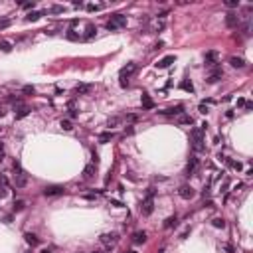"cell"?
<instances>
[{
  "label": "cell",
  "mask_w": 253,
  "mask_h": 253,
  "mask_svg": "<svg viewBox=\"0 0 253 253\" xmlns=\"http://www.w3.org/2000/svg\"><path fill=\"white\" fill-rule=\"evenodd\" d=\"M63 10H66L63 6H52V8H50V12H52V14H61Z\"/></svg>",
  "instance_id": "37"
},
{
  "label": "cell",
  "mask_w": 253,
  "mask_h": 253,
  "mask_svg": "<svg viewBox=\"0 0 253 253\" xmlns=\"http://www.w3.org/2000/svg\"><path fill=\"white\" fill-rule=\"evenodd\" d=\"M103 8V4H87V12H97Z\"/></svg>",
  "instance_id": "34"
},
{
  "label": "cell",
  "mask_w": 253,
  "mask_h": 253,
  "mask_svg": "<svg viewBox=\"0 0 253 253\" xmlns=\"http://www.w3.org/2000/svg\"><path fill=\"white\" fill-rule=\"evenodd\" d=\"M243 107H245V111H251V109H253V103H251V101H245Z\"/></svg>",
  "instance_id": "44"
},
{
  "label": "cell",
  "mask_w": 253,
  "mask_h": 253,
  "mask_svg": "<svg viewBox=\"0 0 253 253\" xmlns=\"http://www.w3.org/2000/svg\"><path fill=\"white\" fill-rule=\"evenodd\" d=\"M42 16H44V12H30L26 16V20H28V22H36V20H40Z\"/></svg>",
  "instance_id": "27"
},
{
  "label": "cell",
  "mask_w": 253,
  "mask_h": 253,
  "mask_svg": "<svg viewBox=\"0 0 253 253\" xmlns=\"http://www.w3.org/2000/svg\"><path fill=\"white\" fill-rule=\"evenodd\" d=\"M125 253H137V251H133V249H131V251H125Z\"/></svg>",
  "instance_id": "50"
},
{
  "label": "cell",
  "mask_w": 253,
  "mask_h": 253,
  "mask_svg": "<svg viewBox=\"0 0 253 253\" xmlns=\"http://www.w3.org/2000/svg\"><path fill=\"white\" fill-rule=\"evenodd\" d=\"M154 212V190L150 188L147 192V198L142 200V206H141V214L142 216H150Z\"/></svg>",
  "instance_id": "3"
},
{
  "label": "cell",
  "mask_w": 253,
  "mask_h": 253,
  "mask_svg": "<svg viewBox=\"0 0 253 253\" xmlns=\"http://www.w3.org/2000/svg\"><path fill=\"white\" fill-rule=\"evenodd\" d=\"M180 89L188 91V93H194V85H192V81H190V79H184V81L180 83Z\"/></svg>",
  "instance_id": "25"
},
{
  "label": "cell",
  "mask_w": 253,
  "mask_h": 253,
  "mask_svg": "<svg viewBox=\"0 0 253 253\" xmlns=\"http://www.w3.org/2000/svg\"><path fill=\"white\" fill-rule=\"evenodd\" d=\"M198 109H200V113H204V115H206V113L210 111V109H208V105H206V103H200V107H198Z\"/></svg>",
  "instance_id": "39"
},
{
  "label": "cell",
  "mask_w": 253,
  "mask_h": 253,
  "mask_svg": "<svg viewBox=\"0 0 253 253\" xmlns=\"http://www.w3.org/2000/svg\"><path fill=\"white\" fill-rule=\"evenodd\" d=\"M111 206H115V208H123V204L119 200H111Z\"/></svg>",
  "instance_id": "43"
},
{
  "label": "cell",
  "mask_w": 253,
  "mask_h": 253,
  "mask_svg": "<svg viewBox=\"0 0 253 253\" xmlns=\"http://www.w3.org/2000/svg\"><path fill=\"white\" fill-rule=\"evenodd\" d=\"M24 239H26V243L32 245V247H38V245H40V239H38L34 233H30V231H28V233H24Z\"/></svg>",
  "instance_id": "17"
},
{
  "label": "cell",
  "mask_w": 253,
  "mask_h": 253,
  "mask_svg": "<svg viewBox=\"0 0 253 253\" xmlns=\"http://www.w3.org/2000/svg\"><path fill=\"white\" fill-rule=\"evenodd\" d=\"M158 113L164 115V117H180L182 113H184V107L176 105V107H170V109H164V111H158Z\"/></svg>",
  "instance_id": "8"
},
{
  "label": "cell",
  "mask_w": 253,
  "mask_h": 253,
  "mask_svg": "<svg viewBox=\"0 0 253 253\" xmlns=\"http://www.w3.org/2000/svg\"><path fill=\"white\" fill-rule=\"evenodd\" d=\"M178 196L182 198V200H192L194 196H196V190H194L192 186H180V190H178Z\"/></svg>",
  "instance_id": "7"
},
{
  "label": "cell",
  "mask_w": 253,
  "mask_h": 253,
  "mask_svg": "<svg viewBox=\"0 0 253 253\" xmlns=\"http://www.w3.org/2000/svg\"><path fill=\"white\" fill-rule=\"evenodd\" d=\"M192 148L194 152H204L206 150V141H204V131L202 129H192Z\"/></svg>",
  "instance_id": "1"
},
{
  "label": "cell",
  "mask_w": 253,
  "mask_h": 253,
  "mask_svg": "<svg viewBox=\"0 0 253 253\" xmlns=\"http://www.w3.org/2000/svg\"><path fill=\"white\" fill-rule=\"evenodd\" d=\"M225 26H228V28H237L239 26V16L235 12H228L225 14Z\"/></svg>",
  "instance_id": "10"
},
{
  "label": "cell",
  "mask_w": 253,
  "mask_h": 253,
  "mask_svg": "<svg viewBox=\"0 0 253 253\" xmlns=\"http://www.w3.org/2000/svg\"><path fill=\"white\" fill-rule=\"evenodd\" d=\"M141 103H142V109H154V101L150 99V97L147 93H142L141 97Z\"/></svg>",
  "instance_id": "18"
},
{
  "label": "cell",
  "mask_w": 253,
  "mask_h": 253,
  "mask_svg": "<svg viewBox=\"0 0 253 253\" xmlns=\"http://www.w3.org/2000/svg\"><path fill=\"white\" fill-rule=\"evenodd\" d=\"M174 61H176V56H166V57H162V60H158L154 66H156L158 69H166V67H170Z\"/></svg>",
  "instance_id": "11"
},
{
  "label": "cell",
  "mask_w": 253,
  "mask_h": 253,
  "mask_svg": "<svg viewBox=\"0 0 253 253\" xmlns=\"http://www.w3.org/2000/svg\"><path fill=\"white\" fill-rule=\"evenodd\" d=\"M208 196H210V186H206V188H204V192H202V198H204V200H206Z\"/></svg>",
  "instance_id": "41"
},
{
  "label": "cell",
  "mask_w": 253,
  "mask_h": 253,
  "mask_svg": "<svg viewBox=\"0 0 253 253\" xmlns=\"http://www.w3.org/2000/svg\"><path fill=\"white\" fill-rule=\"evenodd\" d=\"M2 156H4V142L0 141V158H2Z\"/></svg>",
  "instance_id": "46"
},
{
  "label": "cell",
  "mask_w": 253,
  "mask_h": 253,
  "mask_svg": "<svg viewBox=\"0 0 253 253\" xmlns=\"http://www.w3.org/2000/svg\"><path fill=\"white\" fill-rule=\"evenodd\" d=\"M30 113H32L30 107H20V111L16 113V121H20V119H24V117H28Z\"/></svg>",
  "instance_id": "23"
},
{
  "label": "cell",
  "mask_w": 253,
  "mask_h": 253,
  "mask_svg": "<svg viewBox=\"0 0 253 253\" xmlns=\"http://www.w3.org/2000/svg\"><path fill=\"white\" fill-rule=\"evenodd\" d=\"M24 208H26V202L24 200H14V208H12L14 212H22Z\"/></svg>",
  "instance_id": "30"
},
{
  "label": "cell",
  "mask_w": 253,
  "mask_h": 253,
  "mask_svg": "<svg viewBox=\"0 0 253 253\" xmlns=\"http://www.w3.org/2000/svg\"><path fill=\"white\" fill-rule=\"evenodd\" d=\"M91 253H103V251H99V249H95V251H91Z\"/></svg>",
  "instance_id": "49"
},
{
  "label": "cell",
  "mask_w": 253,
  "mask_h": 253,
  "mask_svg": "<svg viewBox=\"0 0 253 253\" xmlns=\"http://www.w3.org/2000/svg\"><path fill=\"white\" fill-rule=\"evenodd\" d=\"M125 26H127V16L115 14V16H111V20L107 22V30L115 32V30H119V28H125Z\"/></svg>",
  "instance_id": "4"
},
{
  "label": "cell",
  "mask_w": 253,
  "mask_h": 253,
  "mask_svg": "<svg viewBox=\"0 0 253 253\" xmlns=\"http://www.w3.org/2000/svg\"><path fill=\"white\" fill-rule=\"evenodd\" d=\"M14 172H16V188H24L26 184H28V176H26V172L22 170V166H20V162H14Z\"/></svg>",
  "instance_id": "5"
},
{
  "label": "cell",
  "mask_w": 253,
  "mask_h": 253,
  "mask_svg": "<svg viewBox=\"0 0 253 253\" xmlns=\"http://www.w3.org/2000/svg\"><path fill=\"white\" fill-rule=\"evenodd\" d=\"M0 52H4V53H8V52H12V44L6 40H2L0 42Z\"/></svg>",
  "instance_id": "28"
},
{
  "label": "cell",
  "mask_w": 253,
  "mask_h": 253,
  "mask_svg": "<svg viewBox=\"0 0 253 253\" xmlns=\"http://www.w3.org/2000/svg\"><path fill=\"white\" fill-rule=\"evenodd\" d=\"M91 89H93V85H89V83H79L77 87H75V93L83 95V93H89Z\"/></svg>",
  "instance_id": "19"
},
{
  "label": "cell",
  "mask_w": 253,
  "mask_h": 253,
  "mask_svg": "<svg viewBox=\"0 0 253 253\" xmlns=\"http://www.w3.org/2000/svg\"><path fill=\"white\" fill-rule=\"evenodd\" d=\"M178 123H180V125H192V123H194V119H192L190 115H180Z\"/></svg>",
  "instance_id": "29"
},
{
  "label": "cell",
  "mask_w": 253,
  "mask_h": 253,
  "mask_svg": "<svg viewBox=\"0 0 253 253\" xmlns=\"http://www.w3.org/2000/svg\"><path fill=\"white\" fill-rule=\"evenodd\" d=\"M134 71H137V63H127L125 67H121V71H119V79H121V87H127L129 85V79L134 75Z\"/></svg>",
  "instance_id": "2"
},
{
  "label": "cell",
  "mask_w": 253,
  "mask_h": 253,
  "mask_svg": "<svg viewBox=\"0 0 253 253\" xmlns=\"http://www.w3.org/2000/svg\"><path fill=\"white\" fill-rule=\"evenodd\" d=\"M224 77V71H222V67H216L212 73H210V77H208V83H218L219 79Z\"/></svg>",
  "instance_id": "13"
},
{
  "label": "cell",
  "mask_w": 253,
  "mask_h": 253,
  "mask_svg": "<svg viewBox=\"0 0 253 253\" xmlns=\"http://www.w3.org/2000/svg\"><path fill=\"white\" fill-rule=\"evenodd\" d=\"M66 36H67V40H73V42H75V40H81V36L75 34V30H73V28H71V30H67V34H66Z\"/></svg>",
  "instance_id": "31"
},
{
  "label": "cell",
  "mask_w": 253,
  "mask_h": 253,
  "mask_svg": "<svg viewBox=\"0 0 253 253\" xmlns=\"http://www.w3.org/2000/svg\"><path fill=\"white\" fill-rule=\"evenodd\" d=\"M22 91H24V95H34V91H36V89H34V85H26Z\"/></svg>",
  "instance_id": "35"
},
{
  "label": "cell",
  "mask_w": 253,
  "mask_h": 253,
  "mask_svg": "<svg viewBox=\"0 0 253 253\" xmlns=\"http://www.w3.org/2000/svg\"><path fill=\"white\" fill-rule=\"evenodd\" d=\"M225 6H228V8H237V6H239V0H228V2H225Z\"/></svg>",
  "instance_id": "36"
},
{
  "label": "cell",
  "mask_w": 253,
  "mask_h": 253,
  "mask_svg": "<svg viewBox=\"0 0 253 253\" xmlns=\"http://www.w3.org/2000/svg\"><path fill=\"white\" fill-rule=\"evenodd\" d=\"M40 253H52V251H50V249H42Z\"/></svg>",
  "instance_id": "48"
},
{
  "label": "cell",
  "mask_w": 253,
  "mask_h": 253,
  "mask_svg": "<svg viewBox=\"0 0 253 253\" xmlns=\"http://www.w3.org/2000/svg\"><path fill=\"white\" fill-rule=\"evenodd\" d=\"M198 166H200V158L198 156H190L188 160V166H186V176H194L198 170Z\"/></svg>",
  "instance_id": "6"
},
{
  "label": "cell",
  "mask_w": 253,
  "mask_h": 253,
  "mask_svg": "<svg viewBox=\"0 0 253 253\" xmlns=\"http://www.w3.org/2000/svg\"><path fill=\"white\" fill-rule=\"evenodd\" d=\"M101 243H103L107 249H111V247L117 243V233H103L101 235Z\"/></svg>",
  "instance_id": "9"
},
{
  "label": "cell",
  "mask_w": 253,
  "mask_h": 253,
  "mask_svg": "<svg viewBox=\"0 0 253 253\" xmlns=\"http://www.w3.org/2000/svg\"><path fill=\"white\" fill-rule=\"evenodd\" d=\"M6 194H8L6 186H0V198H6Z\"/></svg>",
  "instance_id": "40"
},
{
  "label": "cell",
  "mask_w": 253,
  "mask_h": 253,
  "mask_svg": "<svg viewBox=\"0 0 253 253\" xmlns=\"http://www.w3.org/2000/svg\"><path fill=\"white\" fill-rule=\"evenodd\" d=\"M176 225H178V218H176V216H170V218L164 219V228H166V229L176 228Z\"/></svg>",
  "instance_id": "21"
},
{
  "label": "cell",
  "mask_w": 253,
  "mask_h": 253,
  "mask_svg": "<svg viewBox=\"0 0 253 253\" xmlns=\"http://www.w3.org/2000/svg\"><path fill=\"white\" fill-rule=\"evenodd\" d=\"M60 125H61L63 131H71V129H73V125H71V121H69V119H61Z\"/></svg>",
  "instance_id": "32"
},
{
  "label": "cell",
  "mask_w": 253,
  "mask_h": 253,
  "mask_svg": "<svg viewBox=\"0 0 253 253\" xmlns=\"http://www.w3.org/2000/svg\"><path fill=\"white\" fill-rule=\"evenodd\" d=\"M229 63H231V66H233V67H245V60H243V57H229Z\"/></svg>",
  "instance_id": "22"
},
{
  "label": "cell",
  "mask_w": 253,
  "mask_h": 253,
  "mask_svg": "<svg viewBox=\"0 0 253 253\" xmlns=\"http://www.w3.org/2000/svg\"><path fill=\"white\" fill-rule=\"evenodd\" d=\"M218 63V52H208L206 53V66L208 67H214Z\"/></svg>",
  "instance_id": "15"
},
{
  "label": "cell",
  "mask_w": 253,
  "mask_h": 253,
  "mask_svg": "<svg viewBox=\"0 0 253 253\" xmlns=\"http://www.w3.org/2000/svg\"><path fill=\"white\" fill-rule=\"evenodd\" d=\"M188 233H190V229H184V231H182V235H180V237H182V239H186V237H188Z\"/></svg>",
  "instance_id": "47"
},
{
  "label": "cell",
  "mask_w": 253,
  "mask_h": 253,
  "mask_svg": "<svg viewBox=\"0 0 253 253\" xmlns=\"http://www.w3.org/2000/svg\"><path fill=\"white\" fill-rule=\"evenodd\" d=\"M119 123H121V119H119V117H113V119H109V121H107V127H109V129H113V127H117V125H119Z\"/></svg>",
  "instance_id": "33"
},
{
  "label": "cell",
  "mask_w": 253,
  "mask_h": 253,
  "mask_svg": "<svg viewBox=\"0 0 253 253\" xmlns=\"http://www.w3.org/2000/svg\"><path fill=\"white\" fill-rule=\"evenodd\" d=\"M147 241V231H134V235H133V243H137V245H141Z\"/></svg>",
  "instance_id": "16"
},
{
  "label": "cell",
  "mask_w": 253,
  "mask_h": 253,
  "mask_svg": "<svg viewBox=\"0 0 253 253\" xmlns=\"http://www.w3.org/2000/svg\"><path fill=\"white\" fill-rule=\"evenodd\" d=\"M137 119H138L137 115H129V117H127V121H129V123H134V121H137Z\"/></svg>",
  "instance_id": "45"
},
{
  "label": "cell",
  "mask_w": 253,
  "mask_h": 253,
  "mask_svg": "<svg viewBox=\"0 0 253 253\" xmlns=\"http://www.w3.org/2000/svg\"><path fill=\"white\" fill-rule=\"evenodd\" d=\"M10 24H12V20H0V30H6Z\"/></svg>",
  "instance_id": "38"
},
{
  "label": "cell",
  "mask_w": 253,
  "mask_h": 253,
  "mask_svg": "<svg viewBox=\"0 0 253 253\" xmlns=\"http://www.w3.org/2000/svg\"><path fill=\"white\" fill-rule=\"evenodd\" d=\"M22 8H24V10H30V8H34V2H24V4H22Z\"/></svg>",
  "instance_id": "42"
},
{
  "label": "cell",
  "mask_w": 253,
  "mask_h": 253,
  "mask_svg": "<svg viewBox=\"0 0 253 253\" xmlns=\"http://www.w3.org/2000/svg\"><path fill=\"white\" fill-rule=\"evenodd\" d=\"M212 225H214V228H218V229H224L225 228V219L224 218H214L212 219Z\"/></svg>",
  "instance_id": "26"
},
{
  "label": "cell",
  "mask_w": 253,
  "mask_h": 253,
  "mask_svg": "<svg viewBox=\"0 0 253 253\" xmlns=\"http://www.w3.org/2000/svg\"><path fill=\"white\" fill-rule=\"evenodd\" d=\"M63 192H66L63 186H47V188H44V196H61Z\"/></svg>",
  "instance_id": "12"
},
{
  "label": "cell",
  "mask_w": 253,
  "mask_h": 253,
  "mask_svg": "<svg viewBox=\"0 0 253 253\" xmlns=\"http://www.w3.org/2000/svg\"><path fill=\"white\" fill-rule=\"evenodd\" d=\"M113 137H115V133H113V131H105V133L99 134V142H109Z\"/></svg>",
  "instance_id": "24"
},
{
  "label": "cell",
  "mask_w": 253,
  "mask_h": 253,
  "mask_svg": "<svg viewBox=\"0 0 253 253\" xmlns=\"http://www.w3.org/2000/svg\"><path fill=\"white\" fill-rule=\"evenodd\" d=\"M95 170H97V166H95L93 162L87 164V166L83 168V180H91V178L95 176Z\"/></svg>",
  "instance_id": "14"
},
{
  "label": "cell",
  "mask_w": 253,
  "mask_h": 253,
  "mask_svg": "<svg viewBox=\"0 0 253 253\" xmlns=\"http://www.w3.org/2000/svg\"><path fill=\"white\" fill-rule=\"evenodd\" d=\"M97 34V28L93 24H87V32H85V36H83V40H93Z\"/></svg>",
  "instance_id": "20"
}]
</instances>
